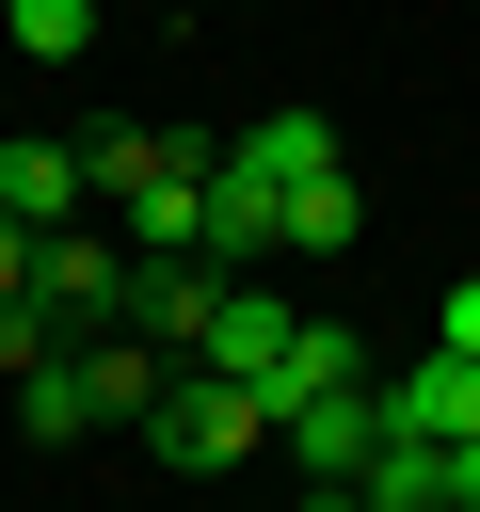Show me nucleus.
<instances>
[{
  "mask_svg": "<svg viewBox=\"0 0 480 512\" xmlns=\"http://www.w3.org/2000/svg\"><path fill=\"white\" fill-rule=\"evenodd\" d=\"M256 432H272V400H256L240 368H176V384H160V416H144V448H160L176 480H208V464H256Z\"/></svg>",
  "mask_w": 480,
  "mask_h": 512,
  "instance_id": "nucleus-1",
  "label": "nucleus"
},
{
  "mask_svg": "<svg viewBox=\"0 0 480 512\" xmlns=\"http://www.w3.org/2000/svg\"><path fill=\"white\" fill-rule=\"evenodd\" d=\"M32 304H48L64 336H112V304H128V240H112V224H48V240H32Z\"/></svg>",
  "mask_w": 480,
  "mask_h": 512,
  "instance_id": "nucleus-2",
  "label": "nucleus"
},
{
  "mask_svg": "<svg viewBox=\"0 0 480 512\" xmlns=\"http://www.w3.org/2000/svg\"><path fill=\"white\" fill-rule=\"evenodd\" d=\"M192 256H208V272H256V256H288V192H272V176L240 160V144L208 160V208H192Z\"/></svg>",
  "mask_w": 480,
  "mask_h": 512,
  "instance_id": "nucleus-3",
  "label": "nucleus"
},
{
  "mask_svg": "<svg viewBox=\"0 0 480 512\" xmlns=\"http://www.w3.org/2000/svg\"><path fill=\"white\" fill-rule=\"evenodd\" d=\"M64 368H80L96 432H144V416H160V384H176L192 352H160V336H128V320H112V336H64Z\"/></svg>",
  "mask_w": 480,
  "mask_h": 512,
  "instance_id": "nucleus-4",
  "label": "nucleus"
},
{
  "mask_svg": "<svg viewBox=\"0 0 480 512\" xmlns=\"http://www.w3.org/2000/svg\"><path fill=\"white\" fill-rule=\"evenodd\" d=\"M272 448H288L304 480H368V448H384V400H368V384H320V400H288V416H272Z\"/></svg>",
  "mask_w": 480,
  "mask_h": 512,
  "instance_id": "nucleus-5",
  "label": "nucleus"
},
{
  "mask_svg": "<svg viewBox=\"0 0 480 512\" xmlns=\"http://www.w3.org/2000/svg\"><path fill=\"white\" fill-rule=\"evenodd\" d=\"M288 320H304V304H272L256 272H224V304H208V336H192V368H240V384L272 400V368H288Z\"/></svg>",
  "mask_w": 480,
  "mask_h": 512,
  "instance_id": "nucleus-6",
  "label": "nucleus"
},
{
  "mask_svg": "<svg viewBox=\"0 0 480 512\" xmlns=\"http://www.w3.org/2000/svg\"><path fill=\"white\" fill-rule=\"evenodd\" d=\"M208 304H224V272H208V256H128V304H112V320H128V336H160V352H192V336H208Z\"/></svg>",
  "mask_w": 480,
  "mask_h": 512,
  "instance_id": "nucleus-7",
  "label": "nucleus"
},
{
  "mask_svg": "<svg viewBox=\"0 0 480 512\" xmlns=\"http://www.w3.org/2000/svg\"><path fill=\"white\" fill-rule=\"evenodd\" d=\"M0 208L48 240V224H80L96 192H80V144H48V128H0Z\"/></svg>",
  "mask_w": 480,
  "mask_h": 512,
  "instance_id": "nucleus-8",
  "label": "nucleus"
},
{
  "mask_svg": "<svg viewBox=\"0 0 480 512\" xmlns=\"http://www.w3.org/2000/svg\"><path fill=\"white\" fill-rule=\"evenodd\" d=\"M384 432H480V352H448V336H432V352L384 384Z\"/></svg>",
  "mask_w": 480,
  "mask_h": 512,
  "instance_id": "nucleus-9",
  "label": "nucleus"
},
{
  "mask_svg": "<svg viewBox=\"0 0 480 512\" xmlns=\"http://www.w3.org/2000/svg\"><path fill=\"white\" fill-rule=\"evenodd\" d=\"M352 240H368V192H352V160L288 176V256H352Z\"/></svg>",
  "mask_w": 480,
  "mask_h": 512,
  "instance_id": "nucleus-10",
  "label": "nucleus"
},
{
  "mask_svg": "<svg viewBox=\"0 0 480 512\" xmlns=\"http://www.w3.org/2000/svg\"><path fill=\"white\" fill-rule=\"evenodd\" d=\"M176 144H208V128H96V144H80V192H96V208H128Z\"/></svg>",
  "mask_w": 480,
  "mask_h": 512,
  "instance_id": "nucleus-11",
  "label": "nucleus"
},
{
  "mask_svg": "<svg viewBox=\"0 0 480 512\" xmlns=\"http://www.w3.org/2000/svg\"><path fill=\"white\" fill-rule=\"evenodd\" d=\"M320 384H368V336H352V320H288V368H272V416H288V400H320Z\"/></svg>",
  "mask_w": 480,
  "mask_h": 512,
  "instance_id": "nucleus-12",
  "label": "nucleus"
},
{
  "mask_svg": "<svg viewBox=\"0 0 480 512\" xmlns=\"http://www.w3.org/2000/svg\"><path fill=\"white\" fill-rule=\"evenodd\" d=\"M224 144L288 192V176H320V160H336V112H256V128H224Z\"/></svg>",
  "mask_w": 480,
  "mask_h": 512,
  "instance_id": "nucleus-13",
  "label": "nucleus"
},
{
  "mask_svg": "<svg viewBox=\"0 0 480 512\" xmlns=\"http://www.w3.org/2000/svg\"><path fill=\"white\" fill-rule=\"evenodd\" d=\"M16 432H32V448H80V432H96V400H80V368H64V352L16 384Z\"/></svg>",
  "mask_w": 480,
  "mask_h": 512,
  "instance_id": "nucleus-14",
  "label": "nucleus"
},
{
  "mask_svg": "<svg viewBox=\"0 0 480 512\" xmlns=\"http://www.w3.org/2000/svg\"><path fill=\"white\" fill-rule=\"evenodd\" d=\"M0 48H32V64H80V48H96V0H0Z\"/></svg>",
  "mask_w": 480,
  "mask_h": 512,
  "instance_id": "nucleus-15",
  "label": "nucleus"
},
{
  "mask_svg": "<svg viewBox=\"0 0 480 512\" xmlns=\"http://www.w3.org/2000/svg\"><path fill=\"white\" fill-rule=\"evenodd\" d=\"M48 352H64V320H48V304H32V288H16V304H0V384H32V368H48Z\"/></svg>",
  "mask_w": 480,
  "mask_h": 512,
  "instance_id": "nucleus-16",
  "label": "nucleus"
},
{
  "mask_svg": "<svg viewBox=\"0 0 480 512\" xmlns=\"http://www.w3.org/2000/svg\"><path fill=\"white\" fill-rule=\"evenodd\" d=\"M432 336H448V352H480V272H448V304H432Z\"/></svg>",
  "mask_w": 480,
  "mask_h": 512,
  "instance_id": "nucleus-17",
  "label": "nucleus"
},
{
  "mask_svg": "<svg viewBox=\"0 0 480 512\" xmlns=\"http://www.w3.org/2000/svg\"><path fill=\"white\" fill-rule=\"evenodd\" d=\"M16 288H32V224L0 208V304H16Z\"/></svg>",
  "mask_w": 480,
  "mask_h": 512,
  "instance_id": "nucleus-18",
  "label": "nucleus"
},
{
  "mask_svg": "<svg viewBox=\"0 0 480 512\" xmlns=\"http://www.w3.org/2000/svg\"><path fill=\"white\" fill-rule=\"evenodd\" d=\"M304 512H368V496H352V480H304Z\"/></svg>",
  "mask_w": 480,
  "mask_h": 512,
  "instance_id": "nucleus-19",
  "label": "nucleus"
},
{
  "mask_svg": "<svg viewBox=\"0 0 480 512\" xmlns=\"http://www.w3.org/2000/svg\"><path fill=\"white\" fill-rule=\"evenodd\" d=\"M352 496H368V480H352ZM368 512H384V496H368Z\"/></svg>",
  "mask_w": 480,
  "mask_h": 512,
  "instance_id": "nucleus-20",
  "label": "nucleus"
}]
</instances>
